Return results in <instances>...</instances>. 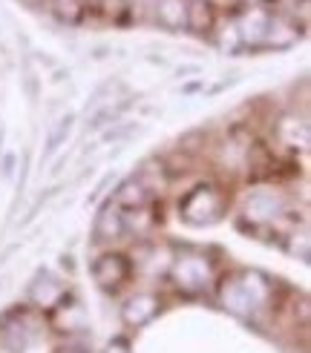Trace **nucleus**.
Listing matches in <instances>:
<instances>
[{
    "label": "nucleus",
    "mask_w": 311,
    "mask_h": 353,
    "mask_svg": "<svg viewBox=\"0 0 311 353\" xmlns=\"http://www.w3.org/2000/svg\"><path fill=\"white\" fill-rule=\"evenodd\" d=\"M225 204H228V199H225V192L216 190L214 184H202L196 190H190L187 196L179 201V213L187 224H214L222 219L225 213Z\"/></svg>",
    "instance_id": "obj_1"
},
{
    "label": "nucleus",
    "mask_w": 311,
    "mask_h": 353,
    "mask_svg": "<svg viewBox=\"0 0 311 353\" xmlns=\"http://www.w3.org/2000/svg\"><path fill=\"white\" fill-rule=\"evenodd\" d=\"M133 276V264L127 256L121 253H104L95 264H93V279L98 281V288L104 290H118L124 288Z\"/></svg>",
    "instance_id": "obj_2"
},
{
    "label": "nucleus",
    "mask_w": 311,
    "mask_h": 353,
    "mask_svg": "<svg viewBox=\"0 0 311 353\" xmlns=\"http://www.w3.org/2000/svg\"><path fill=\"white\" fill-rule=\"evenodd\" d=\"M265 299H268V288L265 285L251 288V276H242V281H234L225 290V305L234 313H254L259 305H265Z\"/></svg>",
    "instance_id": "obj_3"
},
{
    "label": "nucleus",
    "mask_w": 311,
    "mask_h": 353,
    "mask_svg": "<svg viewBox=\"0 0 311 353\" xmlns=\"http://www.w3.org/2000/svg\"><path fill=\"white\" fill-rule=\"evenodd\" d=\"M162 310V299L156 293H135L127 299L124 310H121V316H124V322L130 327H142L147 325L150 319H156V313Z\"/></svg>",
    "instance_id": "obj_4"
},
{
    "label": "nucleus",
    "mask_w": 311,
    "mask_h": 353,
    "mask_svg": "<svg viewBox=\"0 0 311 353\" xmlns=\"http://www.w3.org/2000/svg\"><path fill=\"white\" fill-rule=\"evenodd\" d=\"M150 199H153V187L138 179V175H133V179H127L118 187L113 204L121 207V210H138V207H147Z\"/></svg>",
    "instance_id": "obj_5"
},
{
    "label": "nucleus",
    "mask_w": 311,
    "mask_h": 353,
    "mask_svg": "<svg viewBox=\"0 0 311 353\" xmlns=\"http://www.w3.org/2000/svg\"><path fill=\"white\" fill-rule=\"evenodd\" d=\"M216 23V9L207 0H187L185 3V26L196 34H207Z\"/></svg>",
    "instance_id": "obj_6"
},
{
    "label": "nucleus",
    "mask_w": 311,
    "mask_h": 353,
    "mask_svg": "<svg viewBox=\"0 0 311 353\" xmlns=\"http://www.w3.org/2000/svg\"><path fill=\"white\" fill-rule=\"evenodd\" d=\"M173 276H176L179 288L196 290L207 281V264L202 259H179L176 268H173Z\"/></svg>",
    "instance_id": "obj_7"
},
{
    "label": "nucleus",
    "mask_w": 311,
    "mask_h": 353,
    "mask_svg": "<svg viewBox=\"0 0 311 353\" xmlns=\"http://www.w3.org/2000/svg\"><path fill=\"white\" fill-rule=\"evenodd\" d=\"M118 236H124V224H121V207L107 204L101 210V216L95 221V239L98 241H115Z\"/></svg>",
    "instance_id": "obj_8"
},
{
    "label": "nucleus",
    "mask_w": 311,
    "mask_h": 353,
    "mask_svg": "<svg viewBox=\"0 0 311 353\" xmlns=\"http://www.w3.org/2000/svg\"><path fill=\"white\" fill-rule=\"evenodd\" d=\"M156 21L167 29H179L185 23V0H156Z\"/></svg>",
    "instance_id": "obj_9"
},
{
    "label": "nucleus",
    "mask_w": 311,
    "mask_h": 353,
    "mask_svg": "<svg viewBox=\"0 0 311 353\" xmlns=\"http://www.w3.org/2000/svg\"><path fill=\"white\" fill-rule=\"evenodd\" d=\"M52 316H64V322L55 325L61 333H73V330H78V327L84 325V310H81V305H78V302H69V305H66V299H61L58 305H52Z\"/></svg>",
    "instance_id": "obj_10"
},
{
    "label": "nucleus",
    "mask_w": 311,
    "mask_h": 353,
    "mask_svg": "<svg viewBox=\"0 0 311 353\" xmlns=\"http://www.w3.org/2000/svg\"><path fill=\"white\" fill-rule=\"evenodd\" d=\"M52 9H55V14L64 23L75 26V23L84 21L86 9H90V0H52Z\"/></svg>",
    "instance_id": "obj_11"
},
{
    "label": "nucleus",
    "mask_w": 311,
    "mask_h": 353,
    "mask_svg": "<svg viewBox=\"0 0 311 353\" xmlns=\"http://www.w3.org/2000/svg\"><path fill=\"white\" fill-rule=\"evenodd\" d=\"M55 353H93V350H90V345H84V342H66Z\"/></svg>",
    "instance_id": "obj_12"
},
{
    "label": "nucleus",
    "mask_w": 311,
    "mask_h": 353,
    "mask_svg": "<svg viewBox=\"0 0 311 353\" xmlns=\"http://www.w3.org/2000/svg\"><path fill=\"white\" fill-rule=\"evenodd\" d=\"M107 353H130V345H127L124 339H115V342H110Z\"/></svg>",
    "instance_id": "obj_13"
}]
</instances>
